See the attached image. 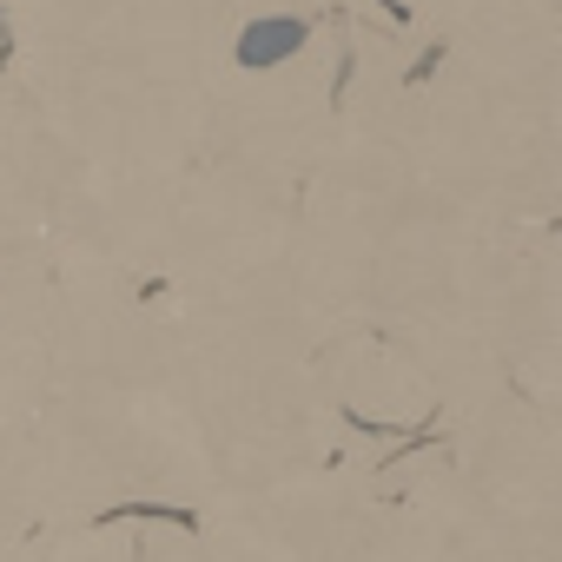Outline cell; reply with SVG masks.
Masks as SVG:
<instances>
[{
    "mask_svg": "<svg viewBox=\"0 0 562 562\" xmlns=\"http://www.w3.org/2000/svg\"><path fill=\"white\" fill-rule=\"evenodd\" d=\"M305 47H312V21H305V14H258V21L238 27L232 60H238L245 74H271V67L299 60Z\"/></svg>",
    "mask_w": 562,
    "mask_h": 562,
    "instance_id": "6da1fadb",
    "label": "cell"
},
{
    "mask_svg": "<svg viewBox=\"0 0 562 562\" xmlns=\"http://www.w3.org/2000/svg\"><path fill=\"white\" fill-rule=\"evenodd\" d=\"M113 522H172V529L199 536V509H186V503H113L93 516V529H113Z\"/></svg>",
    "mask_w": 562,
    "mask_h": 562,
    "instance_id": "7a4b0ae2",
    "label": "cell"
},
{
    "mask_svg": "<svg viewBox=\"0 0 562 562\" xmlns=\"http://www.w3.org/2000/svg\"><path fill=\"white\" fill-rule=\"evenodd\" d=\"M443 60H450V41H437V47H424V54H417V67H411V87H424V80H430V74L443 67Z\"/></svg>",
    "mask_w": 562,
    "mask_h": 562,
    "instance_id": "3957f363",
    "label": "cell"
},
{
    "mask_svg": "<svg viewBox=\"0 0 562 562\" xmlns=\"http://www.w3.org/2000/svg\"><path fill=\"white\" fill-rule=\"evenodd\" d=\"M378 8H384L391 21H404V27H411V8H404V0H378Z\"/></svg>",
    "mask_w": 562,
    "mask_h": 562,
    "instance_id": "277c9868",
    "label": "cell"
}]
</instances>
